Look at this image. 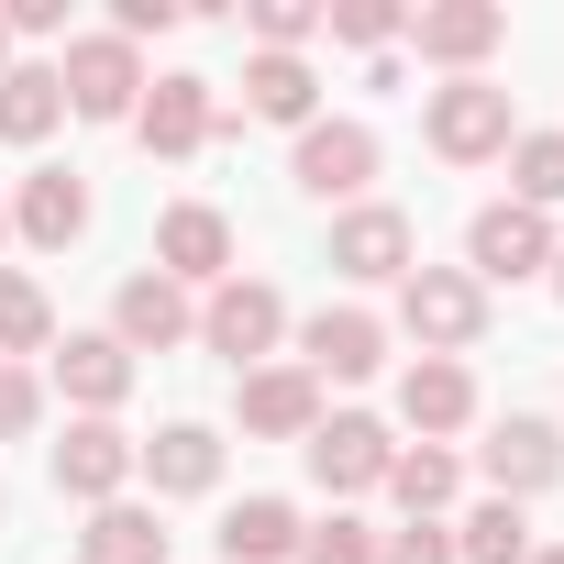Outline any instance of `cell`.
<instances>
[{
  "instance_id": "obj_11",
  "label": "cell",
  "mask_w": 564,
  "mask_h": 564,
  "mask_svg": "<svg viewBox=\"0 0 564 564\" xmlns=\"http://www.w3.org/2000/svg\"><path fill=\"white\" fill-rule=\"evenodd\" d=\"M210 133H221V89H210V78H188V67L144 78V100H133V144H144V155L188 166V155H210Z\"/></svg>"
},
{
  "instance_id": "obj_39",
  "label": "cell",
  "mask_w": 564,
  "mask_h": 564,
  "mask_svg": "<svg viewBox=\"0 0 564 564\" xmlns=\"http://www.w3.org/2000/svg\"><path fill=\"white\" fill-rule=\"evenodd\" d=\"M0 243H12V199H0Z\"/></svg>"
},
{
  "instance_id": "obj_23",
  "label": "cell",
  "mask_w": 564,
  "mask_h": 564,
  "mask_svg": "<svg viewBox=\"0 0 564 564\" xmlns=\"http://www.w3.org/2000/svg\"><path fill=\"white\" fill-rule=\"evenodd\" d=\"M67 122V78H56V56H12V78H0V144H45Z\"/></svg>"
},
{
  "instance_id": "obj_10",
  "label": "cell",
  "mask_w": 564,
  "mask_h": 564,
  "mask_svg": "<svg viewBox=\"0 0 564 564\" xmlns=\"http://www.w3.org/2000/svg\"><path fill=\"white\" fill-rule=\"evenodd\" d=\"M289 344H300L289 366H311L322 388H366V377L388 366V344H399V333H388V322H377L366 300H322V311H311V322H300Z\"/></svg>"
},
{
  "instance_id": "obj_13",
  "label": "cell",
  "mask_w": 564,
  "mask_h": 564,
  "mask_svg": "<svg viewBox=\"0 0 564 564\" xmlns=\"http://www.w3.org/2000/svg\"><path fill=\"white\" fill-rule=\"evenodd\" d=\"M322 377L311 366H289V355H276V366H254V377H232V432L243 443H311L322 432Z\"/></svg>"
},
{
  "instance_id": "obj_5",
  "label": "cell",
  "mask_w": 564,
  "mask_h": 564,
  "mask_svg": "<svg viewBox=\"0 0 564 564\" xmlns=\"http://www.w3.org/2000/svg\"><path fill=\"white\" fill-rule=\"evenodd\" d=\"M377 166H388V144H377V122H355V111H322V122L289 144V177H300L322 210H355V199L377 188Z\"/></svg>"
},
{
  "instance_id": "obj_1",
  "label": "cell",
  "mask_w": 564,
  "mask_h": 564,
  "mask_svg": "<svg viewBox=\"0 0 564 564\" xmlns=\"http://www.w3.org/2000/svg\"><path fill=\"white\" fill-rule=\"evenodd\" d=\"M289 333H300V311H289V289L276 276H221V289H199V355H221L232 377H254V366H276L289 355Z\"/></svg>"
},
{
  "instance_id": "obj_32",
  "label": "cell",
  "mask_w": 564,
  "mask_h": 564,
  "mask_svg": "<svg viewBox=\"0 0 564 564\" xmlns=\"http://www.w3.org/2000/svg\"><path fill=\"white\" fill-rule=\"evenodd\" d=\"M45 366H0V443H34L45 432Z\"/></svg>"
},
{
  "instance_id": "obj_36",
  "label": "cell",
  "mask_w": 564,
  "mask_h": 564,
  "mask_svg": "<svg viewBox=\"0 0 564 564\" xmlns=\"http://www.w3.org/2000/svg\"><path fill=\"white\" fill-rule=\"evenodd\" d=\"M542 276H553V300H564V243H553V265H542Z\"/></svg>"
},
{
  "instance_id": "obj_26",
  "label": "cell",
  "mask_w": 564,
  "mask_h": 564,
  "mask_svg": "<svg viewBox=\"0 0 564 564\" xmlns=\"http://www.w3.org/2000/svg\"><path fill=\"white\" fill-rule=\"evenodd\" d=\"M34 355H56V300H45V276L0 265V366H34Z\"/></svg>"
},
{
  "instance_id": "obj_19",
  "label": "cell",
  "mask_w": 564,
  "mask_h": 564,
  "mask_svg": "<svg viewBox=\"0 0 564 564\" xmlns=\"http://www.w3.org/2000/svg\"><path fill=\"white\" fill-rule=\"evenodd\" d=\"M221 454H232V443H221L210 421H166V432L133 443V487H155V509H166V498H210V487H221Z\"/></svg>"
},
{
  "instance_id": "obj_40",
  "label": "cell",
  "mask_w": 564,
  "mask_h": 564,
  "mask_svg": "<svg viewBox=\"0 0 564 564\" xmlns=\"http://www.w3.org/2000/svg\"><path fill=\"white\" fill-rule=\"evenodd\" d=\"M0 531H12V487H0Z\"/></svg>"
},
{
  "instance_id": "obj_34",
  "label": "cell",
  "mask_w": 564,
  "mask_h": 564,
  "mask_svg": "<svg viewBox=\"0 0 564 564\" xmlns=\"http://www.w3.org/2000/svg\"><path fill=\"white\" fill-rule=\"evenodd\" d=\"M377 564H454V531H443V520H399V531L377 542Z\"/></svg>"
},
{
  "instance_id": "obj_15",
  "label": "cell",
  "mask_w": 564,
  "mask_h": 564,
  "mask_svg": "<svg viewBox=\"0 0 564 564\" xmlns=\"http://www.w3.org/2000/svg\"><path fill=\"white\" fill-rule=\"evenodd\" d=\"M100 333H111V344H122V355L144 366V355H177V344H199V300L177 289V276L133 265L122 289H111V322H100Z\"/></svg>"
},
{
  "instance_id": "obj_2",
  "label": "cell",
  "mask_w": 564,
  "mask_h": 564,
  "mask_svg": "<svg viewBox=\"0 0 564 564\" xmlns=\"http://www.w3.org/2000/svg\"><path fill=\"white\" fill-rule=\"evenodd\" d=\"M421 144H432L443 166H498V155L520 144V111H509L498 78H443V89L421 100Z\"/></svg>"
},
{
  "instance_id": "obj_16",
  "label": "cell",
  "mask_w": 564,
  "mask_h": 564,
  "mask_svg": "<svg viewBox=\"0 0 564 564\" xmlns=\"http://www.w3.org/2000/svg\"><path fill=\"white\" fill-rule=\"evenodd\" d=\"M542 265H553V221H542V210L487 199V210L465 221V276H476V289H520V276H542Z\"/></svg>"
},
{
  "instance_id": "obj_8",
  "label": "cell",
  "mask_w": 564,
  "mask_h": 564,
  "mask_svg": "<svg viewBox=\"0 0 564 564\" xmlns=\"http://www.w3.org/2000/svg\"><path fill=\"white\" fill-rule=\"evenodd\" d=\"M232 265H243V232H232L221 199H166L155 210V276H177V289L199 300V289H221Z\"/></svg>"
},
{
  "instance_id": "obj_3",
  "label": "cell",
  "mask_w": 564,
  "mask_h": 564,
  "mask_svg": "<svg viewBox=\"0 0 564 564\" xmlns=\"http://www.w3.org/2000/svg\"><path fill=\"white\" fill-rule=\"evenodd\" d=\"M300 465H311V487H322L333 509H355V498L388 487V465H399V421H377V410H322V432L300 443Z\"/></svg>"
},
{
  "instance_id": "obj_22",
  "label": "cell",
  "mask_w": 564,
  "mask_h": 564,
  "mask_svg": "<svg viewBox=\"0 0 564 564\" xmlns=\"http://www.w3.org/2000/svg\"><path fill=\"white\" fill-rule=\"evenodd\" d=\"M243 111L311 133V122H322V67H311V56H243Z\"/></svg>"
},
{
  "instance_id": "obj_38",
  "label": "cell",
  "mask_w": 564,
  "mask_h": 564,
  "mask_svg": "<svg viewBox=\"0 0 564 564\" xmlns=\"http://www.w3.org/2000/svg\"><path fill=\"white\" fill-rule=\"evenodd\" d=\"M0 78H12V23H0Z\"/></svg>"
},
{
  "instance_id": "obj_33",
  "label": "cell",
  "mask_w": 564,
  "mask_h": 564,
  "mask_svg": "<svg viewBox=\"0 0 564 564\" xmlns=\"http://www.w3.org/2000/svg\"><path fill=\"white\" fill-rule=\"evenodd\" d=\"M177 23H188V0H111V34H122L133 56H144V45H166Z\"/></svg>"
},
{
  "instance_id": "obj_17",
  "label": "cell",
  "mask_w": 564,
  "mask_h": 564,
  "mask_svg": "<svg viewBox=\"0 0 564 564\" xmlns=\"http://www.w3.org/2000/svg\"><path fill=\"white\" fill-rule=\"evenodd\" d=\"M45 476H56V498L111 509V498H133V432L122 421H67V443H45Z\"/></svg>"
},
{
  "instance_id": "obj_18",
  "label": "cell",
  "mask_w": 564,
  "mask_h": 564,
  "mask_svg": "<svg viewBox=\"0 0 564 564\" xmlns=\"http://www.w3.org/2000/svg\"><path fill=\"white\" fill-rule=\"evenodd\" d=\"M476 366H454V355H410L399 366V432L410 443H454V432H476Z\"/></svg>"
},
{
  "instance_id": "obj_27",
  "label": "cell",
  "mask_w": 564,
  "mask_h": 564,
  "mask_svg": "<svg viewBox=\"0 0 564 564\" xmlns=\"http://www.w3.org/2000/svg\"><path fill=\"white\" fill-rule=\"evenodd\" d=\"M454 531V564H531V509H509V498H476L465 520H443Z\"/></svg>"
},
{
  "instance_id": "obj_31",
  "label": "cell",
  "mask_w": 564,
  "mask_h": 564,
  "mask_svg": "<svg viewBox=\"0 0 564 564\" xmlns=\"http://www.w3.org/2000/svg\"><path fill=\"white\" fill-rule=\"evenodd\" d=\"M377 542H388L377 520L333 509V520H311V531H300V564H377Z\"/></svg>"
},
{
  "instance_id": "obj_25",
  "label": "cell",
  "mask_w": 564,
  "mask_h": 564,
  "mask_svg": "<svg viewBox=\"0 0 564 564\" xmlns=\"http://www.w3.org/2000/svg\"><path fill=\"white\" fill-rule=\"evenodd\" d=\"M78 564H166V520H155L144 498H111V509H89Z\"/></svg>"
},
{
  "instance_id": "obj_35",
  "label": "cell",
  "mask_w": 564,
  "mask_h": 564,
  "mask_svg": "<svg viewBox=\"0 0 564 564\" xmlns=\"http://www.w3.org/2000/svg\"><path fill=\"white\" fill-rule=\"evenodd\" d=\"M0 23H12V56H23V45H56V34H67V0H12Z\"/></svg>"
},
{
  "instance_id": "obj_14",
  "label": "cell",
  "mask_w": 564,
  "mask_h": 564,
  "mask_svg": "<svg viewBox=\"0 0 564 564\" xmlns=\"http://www.w3.org/2000/svg\"><path fill=\"white\" fill-rule=\"evenodd\" d=\"M399 45L421 67H443V78H487V56L509 45V12H498V0H421Z\"/></svg>"
},
{
  "instance_id": "obj_28",
  "label": "cell",
  "mask_w": 564,
  "mask_h": 564,
  "mask_svg": "<svg viewBox=\"0 0 564 564\" xmlns=\"http://www.w3.org/2000/svg\"><path fill=\"white\" fill-rule=\"evenodd\" d=\"M498 166H509V199H520V210H542V221L564 210V133H520Z\"/></svg>"
},
{
  "instance_id": "obj_12",
  "label": "cell",
  "mask_w": 564,
  "mask_h": 564,
  "mask_svg": "<svg viewBox=\"0 0 564 564\" xmlns=\"http://www.w3.org/2000/svg\"><path fill=\"white\" fill-rule=\"evenodd\" d=\"M133 377H144V366H133L111 333H56V355H45V399H67V421H122Z\"/></svg>"
},
{
  "instance_id": "obj_29",
  "label": "cell",
  "mask_w": 564,
  "mask_h": 564,
  "mask_svg": "<svg viewBox=\"0 0 564 564\" xmlns=\"http://www.w3.org/2000/svg\"><path fill=\"white\" fill-rule=\"evenodd\" d=\"M322 34H333V45H355V56H399L410 12H399V0H322Z\"/></svg>"
},
{
  "instance_id": "obj_4",
  "label": "cell",
  "mask_w": 564,
  "mask_h": 564,
  "mask_svg": "<svg viewBox=\"0 0 564 564\" xmlns=\"http://www.w3.org/2000/svg\"><path fill=\"white\" fill-rule=\"evenodd\" d=\"M388 333H410L421 355H454V366H465V355L487 344V289H476L465 265H410V276H399V322H388Z\"/></svg>"
},
{
  "instance_id": "obj_21",
  "label": "cell",
  "mask_w": 564,
  "mask_h": 564,
  "mask_svg": "<svg viewBox=\"0 0 564 564\" xmlns=\"http://www.w3.org/2000/svg\"><path fill=\"white\" fill-rule=\"evenodd\" d=\"M300 531H311L300 498H232L210 542H221V564H300Z\"/></svg>"
},
{
  "instance_id": "obj_9",
  "label": "cell",
  "mask_w": 564,
  "mask_h": 564,
  "mask_svg": "<svg viewBox=\"0 0 564 564\" xmlns=\"http://www.w3.org/2000/svg\"><path fill=\"white\" fill-rule=\"evenodd\" d=\"M56 78H67V122H133V100H144V78H155V67L100 23V34H67Z\"/></svg>"
},
{
  "instance_id": "obj_30",
  "label": "cell",
  "mask_w": 564,
  "mask_h": 564,
  "mask_svg": "<svg viewBox=\"0 0 564 564\" xmlns=\"http://www.w3.org/2000/svg\"><path fill=\"white\" fill-rule=\"evenodd\" d=\"M243 34H254V56H311L322 45V0H243Z\"/></svg>"
},
{
  "instance_id": "obj_37",
  "label": "cell",
  "mask_w": 564,
  "mask_h": 564,
  "mask_svg": "<svg viewBox=\"0 0 564 564\" xmlns=\"http://www.w3.org/2000/svg\"><path fill=\"white\" fill-rule=\"evenodd\" d=\"M531 564H564V542H531Z\"/></svg>"
},
{
  "instance_id": "obj_24",
  "label": "cell",
  "mask_w": 564,
  "mask_h": 564,
  "mask_svg": "<svg viewBox=\"0 0 564 564\" xmlns=\"http://www.w3.org/2000/svg\"><path fill=\"white\" fill-rule=\"evenodd\" d=\"M377 498H399V520H443L465 498V454L454 443H399V465H388Z\"/></svg>"
},
{
  "instance_id": "obj_7",
  "label": "cell",
  "mask_w": 564,
  "mask_h": 564,
  "mask_svg": "<svg viewBox=\"0 0 564 564\" xmlns=\"http://www.w3.org/2000/svg\"><path fill=\"white\" fill-rule=\"evenodd\" d=\"M410 265H421V221H410L399 199L333 210V276H344V289H399Z\"/></svg>"
},
{
  "instance_id": "obj_6",
  "label": "cell",
  "mask_w": 564,
  "mask_h": 564,
  "mask_svg": "<svg viewBox=\"0 0 564 564\" xmlns=\"http://www.w3.org/2000/svg\"><path fill=\"white\" fill-rule=\"evenodd\" d=\"M476 476H487V498H509V509L553 498V487H564V421H542V410H509V421H487V443H476Z\"/></svg>"
},
{
  "instance_id": "obj_20",
  "label": "cell",
  "mask_w": 564,
  "mask_h": 564,
  "mask_svg": "<svg viewBox=\"0 0 564 564\" xmlns=\"http://www.w3.org/2000/svg\"><path fill=\"white\" fill-rule=\"evenodd\" d=\"M89 210H100V199H89L78 166H23V188H12V232H23L34 254H67V243L89 232Z\"/></svg>"
}]
</instances>
